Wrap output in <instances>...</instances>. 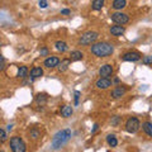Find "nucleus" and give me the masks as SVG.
<instances>
[{"instance_id": "obj_31", "label": "nucleus", "mask_w": 152, "mask_h": 152, "mask_svg": "<svg viewBox=\"0 0 152 152\" xmlns=\"http://www.w3.org/2000/svg\"><path fill=\"white\" fill-rule=\"evenodd\" d=\"M61 14H62V15H69V14H71V10L70 9H62V10H61Z\"/></svg>"}, {"instance_id": "obj_30", "label": "nucleus", "mask_w": 152, "mask_h": 152, "mask_svg": "<svg viewBox=\"0 0 152 152\" xmlns=\"http://www.w3.org/2000/svg\"><path fill=\"white\" fill-rule=\"evenodd\" d=\"M79 98H80V91H75V104H79Z\"/></svg>"}, {"instance_id": "obj_29", "label": "nucleus", "mask_w": 152, "mask_h": 152, "mask_svg": "<svg viewBox=\"0 0 152 152\" xmlns=\"http://www.w3.org/2000/svg\"><path fill=\"white\" fill-rule=\"evenodd\" d=\"M39 53H41V56H47V55H48V50H47L46 47H43V48L39 51Z\"/></svg>"}, {"instance_id": "obj_24", "label": "nucleus", "mask_w": 152, "mask_h": 152, "mask_svg": "<svg viewBox=\"0 0 152 152\" xmlns=\"http://www.w3.org/2000/svg\"><path fill=\"white\" fill-rule=\"evenodd\" d=\"M41 137V133H39V131L38 129H32L31 132H29V138H32V140H38Z\"/></svg>"}, {"instance_id": "obj_25", "label": "nucleus", "mask_w": 152, "mask_h": 152, "mask_svg": "<svg viewBox=\"0 0 152 152\" xmlns=\"http://www.w3.org/2000/svg\"><path fill=\"white\" fill-rule=\"evenodd\" d=\"M142 64L143 65H152V56H145L142 58Z\"/></svg>"}, {"instance_id": "obj_23", "label": "nucleus", "mask_w": 152, "mask_h": 152, "mask_svg": "<svg viewBox=\"0 0 152 152\" xmlns=\"http://www.w3.org/2000/svg\"><path fill=\"white\" fill-rule=\"evenodd\" d=\"M36 102L39 104V105H45L47 102V95L46 94H38L36 96Z\"/></svg>"}, {"instance_id": "obj_8", "label": "nucleus", "mask_w": 152, "mask_h": 152, "mask_svg": "<svg viewBox=\"0 0 152 152\" xmlns=\"http://www.w3.org/2000/svg\"><path fill=\"white\" fill-rule=\"evenodd\" d=\"M113 66L110 64H105V65H102L100 69H99V76L100 77H110V76L113 75Z\"/></svg>"}, {"instance_id": "obj_36", "label": "nucleus", "mask_w": 152, "mask_h": 152, "mask_svg": "<svg viewBox=\"0 0 152 152\" xmlns=\"http://www.w3.org/2000/svg\"><path fill=\"white\" fill-rule=\"evenodd\" d=\"M0 152H4V151H3V150H1V151H0Z\"/></svg>"}, {"instance_id": "obj_32", "label": "nucleus", "mask_w": 152, "mask_h": 152, "mask_svg": "<svg viewBox=\"0 0 152 152\" xmlns=\"http://www.w3.org/2000/svg\"><path fill=\"white\" fill-rule=\"evenodd\" d=\"M5 69V58H4V56H1V66H0V70H4Z\"/></svg>"}, {"instance_id": "obj_35", "label": "nucleus", "mask_w": 152, "mask_h": 152, "mask_svg": "<svg viewBox=\"0 0 152 152\" xmlns=\"http://www.w3.org/2000/svg\"><path fill=\"white\" fill-rule=\"evenodd\" d=\"M114 84H119V79H118V77L114 79Z\"/></svg>"}, {"instance_id": "obj_33", "label": "nucleus", "mask_w": 152, "mask_h": 152, "mask_svg": "<svg viewBox=\"0 0 152 152\" xmlns=\"http://www.w3.org/2000/svg\"><path fill=\"white\" fill-rule=\"evenodd\" d=\"M98 128H99V124H96V123H95L94 124V127H93V129H91V133H95L98 131Z\"/></svg>"}, {"instance_id": "obj_28", "label": "nucleus", "mask_w": 152, "mask_h": 152, "mask_svg": "<svg viewBox=\"0 0 152 152\" xmlns=\"http://www.w3.org/2000/svg\"><path fill=\"white\" fill-rule=\"evenodd\" d=\"M47 5H48V4H47V0H39V7L41 8H47Z\"/></svg>"}, {"instance_id": "obj_6", "label": "nucleus", "mask_w": 152, "mask_h": 152, "mask_svg": "<svg viewBox=\"0 0 152 152\" xmlns=\"http://www.w3.org/2000/svg\"><path fill=\"white\" fill-rule=\"evenodd\" d=\"M140 127H141V123L138 121V118H136V117L128 118L126 122V131L128 133H136L140 129Z\"/></svg>"}, {"instance_id": "obj_20", "label": "nucleus", "mask_w": 152, "mask_h": 152, "mask_svg": "<svg viewBox=\"0 0 152 152\" xmlns=\"http://www.w3.org/2000/svg\"><path fill=\"white\" fill-rule=\"evenodd\" d=\"M27 75H28V67H27V66H19L18 71H17V76H18V77L24 79Z\"/></svg>"}, {"instance_id": "obj_5", "label": "nucleus", "mask_w": 152, "mask_h": 152, "mask_svg": "<svg viewBox=\"0 0 152 152\" xmlns=\"http://www.w3.org/2000/svg\"><path fill=\"white\" fill-rule=\"evenodd\" d=\"M110 19H112V22H114L118 26H124V24H127V23L129 22V17H128L126 13H122V12L112 13L110 14Z\"/></svg>"}, {"instance_id": "obj_21", "label": "nucleus", "mask_w": 152, "mask_h": 152, "mask_svg": "<svg viewBox=\"0 0 152 152\" xmlns=\"http://www.w3.org/2000/svg\"><path fill=\"white\" fill-rule=\"evenodd\" d=\"M104 1L105 0H93V4H91V8L94 9V10H102L103 7H104Z\"/></svg>"}, {"instance_id": "obj_14", "label": "nucleus", "mask_w": 152, "mask_h": 152, "mask_svg": "<svg viewBox=\"0 0 152 152\" xmlns=\"http://www.w3.org/2000/svg\"><path fill=\"white\" fill-rule=\"evenodd\" d=\"M41 76H43V69L42 67L36 66V67H33L31 70V77L32 79H38V77H41Z\"/></svg>"}, {"instance_id": "obj_18", "label": "nucleus", "mask_w": 152, "mask_h": 152, "mask_svg": "<svg viewBox=\"0 0 152 152\" xmlns=\"http://www.w3.org/2000/svg\"><path fill=\"white\" fill-rule=\"evenodd\" d=\"M142 129L148 137H152V122H145L142 123Z\"/></svg>"}, {"instance_id": "obj_10", "label": "nucleus", "mask_w": 152, "mask_h": 152, "mask_svg": "<svg viewBox=\"0 0 152 152\" xmlns=\"http://www.w3.org/2000/svg\"><path fill=\"white\" fill-rule=\"evenodd\" d=\"M60 58L57 56H50L43 61V65L46 66L47 69H55V67H58L60 65Z\"/></svg>"}, {"instance_id": "obj_34", "label": "nucleus", "mask_w": 152, "mask_h": 152, "mask_svg": "<svg viewBox=\"0 0 152 152\" xmlns=\"http://www.w3.org/2000/svg\"><path fill=\"white\" fill-rule=\"evenodd\" d=\"M7 129H8V131H12V129H13V124H9V126L7 127Z\"/></svg>"}, {"instance_id": "obj_26", "label": "nucleus", "mask_w": 152, "mask_h": 152, "mask_svg": "<svg viewBox=\"0 0 152 152\" xmlns=\"http://www.w3.org/2000/svg\"><path fill=\"white\" fill-rule=\"evenodd\" d=\"M119 122H121V117H118V115H114V117L112 118V126L117 127L118 124H119Z\"/></svg>"}, {"instance_id": "obj_2", "label": "nucleus", "mask_w": 152, "mask_h": 152, "mask_svg": "<svg viewBox=\"0 0 152 152\" xmlns=\"http://www.w3.org/2000/svg\"><path fill=\"white\" fill-rule=\"evenodd\" d=\"M71 131L70 129H61L56 133V134L53 136V138H52V142H51V146L53 150H58L61 148L62 146H65L67 142L71 140Z\"/></svg>"}, {"instance_id": "obj_11", "label": "nucleus", "mask_w": 152, "mask_h": 152, "mask_svg": "<svg viewBox=\"0 0 152 152\" xmlns=\"http://www.w3.org/2000/svg\"><path fill=\"white\" fill-rule=\"evenodd\" d=\"M127 93V88L126 86H122V85H119V86H117L115 89L112 90V94L110 96L114 98V99H119L122 96H124V94Z\"/></svg>"}, {"instance_id": "obj_27", "label": "nucleus", "mask_w": 152, "mask_h": 152, "mask_svg": "<svg viewBox=\"0 0 152 152\" xmlns=\"http://www.w3.org/2000/svg\"><path fill=\"white\" fill-rule=\"evenodd\" d=\"M0 137H1V143H3V142H5L7 138H8L7 132H5V129H4V128H1V129H0Z\"/></svg>"}, {"instance_id": "obj_19", "label": "nucleus", "mask_w": 152, "mask_h": 152, "mask_svg": "<svg viewBox=\"0 0 152 152\" xmlns=\"http://www.w3.org/2000/svg\"><path fill=\"white\" fill-rule=\"evenodd\" d=\"M83 57H84V53L81 51H72L70 53V60L71 61H80V60H83Z\"/></svg>"}, {"instance_id": "obj_16", "label": "nucleus", "mask_w": 152, "mask_h": 152, "mask_svg": "<svg viewBox=\"0 0 152 152\" xmlns=\"http://www.w3.org/2000/svg\"><path fill=\"white\" fill-rule=\"evenodd\" d=\"M55 47H56V50L60 51V52H66L69 50V46L65 41H57L55 43Z\"/></svg>"}, {"instance_id": "obj_15", "label": "nucleus", "mask_w": 152, "mask_h": 152, "mask_svg": "<svg viewBox=\"0 0 152 152\" xmlns=\"http://www.w3.org/2000/svg\"><path fill=\"white\" fill-rule=\"evenodd\" d=\"M72 113H74V109L72 107H70V105H64L62 108H61V115H62L64 118H69L72 115Z\"/></svg>"}, {"instance_id": "obj_1", "label": "nucleus", "mask_w": 152, "mask_h": 152, "mask_svg": "<svg viewBox=\"0 0 152 152\" xmlns=\"http://www.w3.org/2000/svg\"><path fill=\"white\" fill-rule=\"evenodd\" d=\"M90 52L96 56V57H109L113 55L114 52V46L112 43H108V42H96V43L91 45L90 47Z\"/></svg>"}, {"instance_id": "obj_12", "label": "nucleus", "mask_w": 152, "mask_h": 152, "mask_svg": "<svg viewBox=\"0 0 152 152\" xmlns=\"http://www.w3.org/2000/svg\"><path fill=\"white\" fill-rule=\"evenodd\" d=\"M109 32H110V34L114 36V37H121V36L124 34L126 29H124L123 26H113V27H110Z\"/></svg>"}, {"instance_id": "obj_17", "label": "nucleus", "mask_w": 152, "mask_h": 152, "mask_svg": "<svg viewBox=\"0 0 152 152\" xmlns=\"http://www.w3.org/2000/svg\"><path fill=\"white\" fill-rule=\"evenodd\" d=\"M70 64H71V60H70V58L62 60V61L60 62V65H58V71H60V72H65V71L69 69Z\"/></svg>"}, {"instance_id": "obj_4", "label": "nucleus", "mask_w": 152, "mask_h": 152, "mask_svg": "<svg viewBox=\"0 0 152 152\" xmlns=\"http://www.w3.org/2000/svg\"><path fill=\"white\" fill-rule=\"evenodd\" d=\"M10 150L12 152H27V146L20 137L14 136L10 138Z\"/></svg>"}, {"instance_id": "obj_3", "label": "nucleus", "mask_w": 152, "mask_h": 152, "mask_svg": "<svg viewBox=\"0 0 152 152\" xmlns=\"http://www.w3.org/2000/svg\"><path fill=\"white\" fill-rule=\"evenodd\" d=\"M99 38V33L95 31H89L83 33L79 38V45L81 46H89V45H94L95 41Z\"/></svg>"}, {"instance_id": "obj_22", "label": "nucleus", "mask_w": 152, "mask_h": 152, "mask_svg": "<svg viewBox=\"0 0 152 152\" xmlns=\"http://www.w3.org/2000/svg\"><path fill=\"white\" fill-rule=\"evenodd\" d=\"M107 142L110 147H117V145H118V140L114 134H108L107 136Z\"/></svg>"}, {"instance_id": "obj_13", "label": "nucleus", "mask_w": 152, "mask_h": 152, "mask_svg": "<svg viewBox=\"0 0 152 152\" xmlns=\"http://www.w3.org/2000/svg\"><path fill=\"white\" fill-rule=\"evenodd\" d=\"M127 7V0H113L112 8L114 10H122Z\"/></svg>"}, {"instance_id": "obj_7", "label": "nucleus", "mask_w": 152, "mask_h": 152, "mask_svg": "<svg viewBox=\"0 0 152 152\" xmlns=\"http://www.w3.org/2000/svg\"><path fill=\"white\" fill-rule=\"evenodd\" d=\"M141 53L137 51H129L127 52V53H124L122 56V60L123 61H127V62H137V61L141 60Z\"/></svg>"}, {"instance_id": "obj_9", "label": "nucleus", "mask_w": 152, "mask_h": 152, "mask_svg": "<svg viewBox=\"0 0 152 152\" xmlns=\"http://www.w3.org/2000/svg\"><path fill=\"white\" fill-rule=\"evenodd\" d=\"M112 85H113V81L108 77H99L96 80V83H95V86L100 90H107V89L110 88Z\"/></svg>"}]
</instances>
